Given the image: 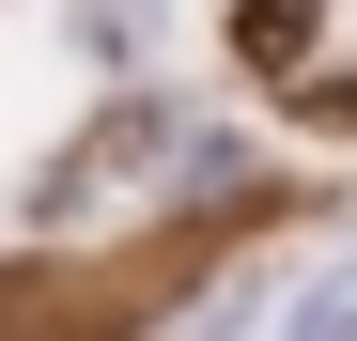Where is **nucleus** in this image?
<instances>
[{
    "mask_svg": "<svg viewBox=\"0 0 357 341\" xmlns=\"http://www.w3.org/2000/svg\"><path fill=\"white\" fill-rule=\"evenodd\" d=\"M280 341H357V264H326L311 295H295V326H280Z\"/></svg>",
    "mask_w": 357,
    "mask_h": 341,
    "instance_id": "obj_3",
    "label": "nucleus"
},
{
    "mask_svg": "<svg viewBox=\"0 0 357 341\" xmlns=\"http://www.w3.org/2000/svg\"><path fill=\"white\" fill-rule=\"evenodd\" d=\"M155 155H171V125H155V109H109V140H78L63 170H47V217H93V202H125Z\"/></svg>",
    "mask_w": 357,
    "mask_h": 341,
    "instance_id": "obj_1",
    "label": "nucleus"
},
{
    "mask_svg": "<svg viewBox=\"0 0 357 341\" xmlns=\"http://www.w3.org/2000/svg\"><path fill=\"white\" fill-rule=\"evenodd\" d=\"M233 47H249L264 78H280V63H311V0H249V16H233Z\"/></svg>",
    "mask_w": 357,
    "mask_h": 341,
    "instance_id": "obj_2",
    "label": "nucleus"
}]
</instances>
